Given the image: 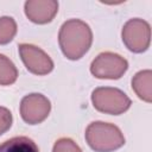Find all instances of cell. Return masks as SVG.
I'll return each mask as SVG.
<instances>
[{"label": "cell", "mask_w": 152, "mask_h": 152, "mask_svg": "<svg viewBox=\"0 0 152 152\" xmlns=\"http://www.w3.org/2000/svg\"><path fill=\"white\" fill-rule=\"evenodd\" d=\"M58 43L63 55L71 61L82 58L91 46L93 32L80 19L66 20L59 28Z\"/></svg>", "instance_id": "1"}, {"label": "cell", "mask_w": 152, "mask_h": 152, "mask_svg": "<svg viewBox=\"0 0 152 152\" xmlns=\"http://www.w3.org/2000/svg\"><path fill=\"white\" fill-rule=\"evenodd\" d=\"M84 137L90 148L95 152H113L125 144V137L121 129L113 124L103 121L89 124Z\"/></svg>", "instance_id": "2"}, {"label": "cell", "mask_w": 152, "mask_h": 152, "mask_svg": "<svg viewBox=\"0 0 152 152\" xmlns=\"http://www.w3.org/2000/svg\"><path fill=\"white\" fill-rule=\"evenodd\" d=\"M91 102L96 110L110 115H120L132 104L131 99L122 90L112 87H99L94 89Z\"/></svg>", "instance_id": "3"}, {"label": "cell", "mask_w": 152, "mask_h": 152, "mask_svg": "<svg viewBox=\"0 0 152 152\" xmlns=\"http://www.w3.org/2000/svg\"><path fill=\"white\" fill-rule=\"evenodd\" d=\"M128 69V62L114 52H101L90 64V72L96 78L118 80L124 76Z\"/></svg>", "instance_id": "4"}, {"label": "cell", "mask_w": 152, "mask_h": 152, "mask_svg": "<svg viewBox=\"0 0 152 152\" xmlns=\"http://www.w3.org/2000/svg\"><path fill=\"white\" fill-rule=\"evenodd\" d=\"M122 42L126 48L135 53L146 51L151 43V27L146 20L129 19L122 27Z\"/></svg>", "instance_id": "5"}, {"label": "cell", "mask_w": 152, "mask_h": 152, "mask_svg": "<svg viewBox=\"0 0 152 152\" xmlns=\"http://www.w3.org/2000/svg\"><path fill=\"white\" fill-rule=\"evenodd\" d=\"M50 110V100L43 94H28L24 96L20 102V116L28 125L43 122L49 116Z\"/></svg>", "instance_id": "6"}, {"label": "cell", "mask_w": 152, "mask_h": 152, "mask_svg": "<svg viewBox=\"0 0 152 152\" xmlns=\"http://www.w3.org/2000/svg\"><path fill=\"white\" fill-rule=\"evenodd\" d=\"M18 49L20 58L30 72L43 76L52 71L53 62L40 48L32 44H20Z\"/></svg>", "instance_id": "7"}, {"label": "cell", "mask_w": 152, "mask_h": 152, "mask_svg": "<svg viewBox=\"0 0 152 152\" xmlns=\"http://www.w3.org/2000/svg\"><path fill=\"white\" fill-rule=\"evenodd\" d=\"M26 17L34 24L50 23L58 12L56 0H28L24 5Z\"/></svg>", "instance_id": "8"}, {"label": "cell", "mask_w": 152, "mask_h": 152, "mask_svg": "<svg viewBox=\"0 0 152 152\" xmlns=\"http://www.w3.org/2000/svg\"><path fill=\"white\" fill-rule=\"evenodd\" d=\"M132 89L137 94V96L147 102H152V71L151 70H141L134 75L132 78Z\"/></svg>", "instance_id": "9"}, {"label": "cell", "mask_w": 152, "mask_h": 152, "mask_svg": "<svg viewBox=\"0 0 152 152\" xmlns=\"http://www.w3.org/2000/svg\"><path fill=\"white\" fill-rule=\"evenodd\" d=\"M0 152H39V148L27 137H14L0 145Z\"/></svg>", "instance_id": "10"}, {"label": "cell", "mask_w": 152, "mask_h": 152, "mask_svg": "<svg viewBox=\"0 0 152 152\" xmlns=\"http://www.w3.org/2000/svg\"><path fill=\"white\" fill-rule=\"evenodd\" d=\"M18 78V70L14 63L0 53V86L13 84Z\"/></svg>", "instance_id": "11"}, {"label": "cell", "mask_w": 152, "mask_h": 152, "mask_svg": "<svg viewBox=\"0 0 152 152\" xmlns=\"http://www.w3.org/2000/svg\"><path fill=\"white\" fill-rule=\"evenodd\" d=\"M17 33V23L11 17L0 18V45L8 44Z\"/></svg>", "instance_id": "12"}, {"label": "cell", "mask_w": 152, "mask_h": 152, "mask_svg": "<svg viewBox=\"0 0 152 152\" xmlns=\"http://www.w3.org/2000/svg\"><path fill=\"white\" fill-rule=\"evenodd\" d=\"M52 152H82V150L72 139L61 138L55 142Z\"/></svg>", "instance_id": "13"}, {"label": "cell", "mask_w": 152, "mask_h": 152, "mask_svg": "<svg viewBox=\"0 0 152 152\" xmlns=\"http://www.w3.org/2000/svg\"><path fill=\"white\" fill-rule=\"evenodd\" d=\"M12 113L6 107H0V135L8 131L12 126Z\"/></svg>", "instance_id": "14"}]
</instances>
